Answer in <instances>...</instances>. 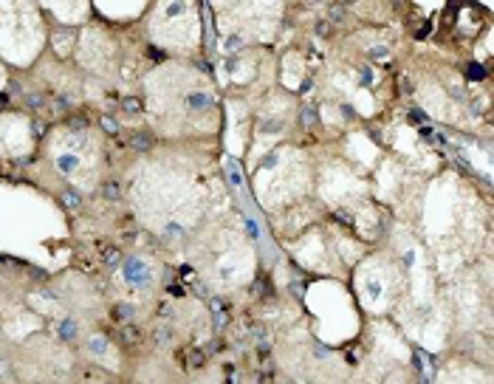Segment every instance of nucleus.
I'll list each match as a JSON object with an SVG mask.
<instances>
[{
  "label": "nucleus",
  "instance_id": "6ab92c4d",
  "mask_svg": "<svg viewBox=\"0 0 494 384\" xmlns=\"http://www.w3.org/2000/svg\"><path fill=\"white\" fill-rule=\"evenodd\" d=\"M280 384H294V382H280Z\"/></svg>",
  "mask_w": 494,
  "mask_h": 384
},
{
  "label": "nucleus",
  "instance_id": "0eeeda50",
  "mask_svg": "<svg viewBox=\"0 0 494 384\" xmlns=\"http://www.w3.org/2000/svg\"><path fill=\"white\" fill-rule=\"evenodd\" d=\"M139 339H141L139 328H133V325H124V328H121V342H124V345H136Z\"/></svg>",
  "mask_w": 494,
  "mask_h": 384
},
{
  "label": "nucleus",
  "instance_id": "423d86ee",
  "mask_svg": "<svg viewBox=\"0 0 494 384\" xmlns=\"http://www.w3.org/2000/svg\"><path fill=\"white\" fill-rule=\"evenodd\" d=\"M74 336H77V322H74V319H62L60 322V339L71 342Z\"/></svg>",
  "mask_w": 494,
  "mask_h": 384
},
{
  "label": "nucleus",
  "instance_id": "4468645a",
  "mask_svg": "<svg viewBox=\"0 0 494 384\" xmlns=\"http://www.w3.org/2000/svg\"><path fill=\"white\" fill-rule=\"evenodd\" d=\"M104 260L110 263V266H116V263H119V260H121V254H119V252H116V249H113V252H104Z\"/></svg>",
  "mask_w": 494,
  "mask_h": 384
},
{
  "label": "nucleus",
  "instance_id": "a211bd4d",
  "mask_svg": "<svg viewBox=\"0 0 494 384\" xmlns=\"http://www.w3.org/2000/svg\"><path fill=\"white\" fill-rule=\"evenodd\" d=\"M409 116H412V122H424V116H421V110H409Z\"/></svg>",
  "mask_w": 494,
  "mask_h": 384
},
{
  "label": "nucleus",
  "instance_id": "7ed1b4c3",
  "mask_svg": "<svg viewBox=\"0 0 494 384\" xmlns=\"http://www.w3.org/2000/svg\"><path fill=\"white\" fill-rule=\"evenodd\" d=\"M110 314H113V319H116V322H127V319L133 316V305H127V302H116Z\"/></svg>",
  "mask_w": 494,
  "mask_h": 384
},
{
  "label": "nucleus",
  "instance_id": "aec40b11",
  "mask_svg": "<svg viewBox=\"0 0 494 384\" xmlns=\"http://www.w3.org/2000/svg\"><path fill=\"white\" fill-rule=\"evenodd\" d=\"M104 384H113V382H104Z\"/></svg>",
  "mask_w": 494,
  "mask_h": 384
},
{
  "label": "nucleus",
  "instance_id": "20e7f679",
  "mask_svg": "<svg viewBox=\"0 0 494 384\" xmlns=\"http://www.w3.org/2000/svg\"><path fill=\"white\" fill-rule=\"evenodd\" d=\"M102 195H104V201H119V198H121L119 181H104L102 184Z\"/></svg>",
  "mask_w": 494,
  "mask_h": 384
},
{
  "label": "nucleus",
  "instance_id": "f3484780",
  "mask_svg": "<svg viewBox=\"0 0 494 384\" xmlns=\"http://www.w3.org/2000/svg\"><path fill=\"white\" fill-rule=\"evenodd\" d=\"M192 365H195V367L203 365V353H192Z\"/></svg>",
  "mask_w": 494,
  "mask_h": 384
},
{
  "label": "nucleus",
  "instance_id": "f8f14e48",
  "mask_svg": "<svg viewBox=\"0 0 494 384\" xmlns=\"http://www.w3.org/2000/svg\"><path fill=\"white\" fill-rule=\"evenodd\" d=\"M302 122H305V127H313V122H316V113H313L311 107H305V110H302Z\"/></svg>",
  "mask_w": 494,
  "mask_h": 384
},
{
  "label": "nucleus",
  "instance_id": "f257e3e1",
  "mask_svg": "<svg viewBox=\"0 0 494 384\" xmlns=\"http://www.w3.org/2000/svg\"><path fill=\"white\" fill-rule=\"evenodd\" d=\"M130 147L136 150V153H147V150H153V136H150V133H144V130L133 133V136H130Z\"/></svg>",
  "mask_w": 494,
  "mask_h": 384
},
{
  "label": "nucleus",
  "instance_id": "f03ea898",
  "mask_svg": "<svg viewBox=\"0 0 494 384\" xmlns=\"http://www.w3.org/2000/svg\"><path fill=\"white\" fill-rule=\"evenodd\" d=\"M121 110L127 116H139L141 113V99L139 96H124V99H121Z\"/></svg>",
  "mask_w": 494,
  "mask_h": 384
},
{
  "label": "nucleus",
  "instance_id": "2eb2a0df",
  "mask_svg": "<svg viewBox=\"0 0 494 384\" xmlns=\"http://www.w3.org/2000/svg\"><path fill=\"white\" fill-rule=\"evenodd\" d=\"M6 376H9V362H6V359L0 356V382H3Z\"/></svg>",
  "mask_w": 494,
  "mask_h": 384
},
{
  "label": "nucleus",
  "instance_id": "1a4fd4ad",
  "mask_svg": "<svg viewBox=\"0 0 494 384\" xmlns=\"http://www.w3.org/2000/svg\"><path fill=\"white\" fill-rule=\"evenodd\" d=\"M23 102H26L28 107H34V110L45 107V99H43V96H37V94H28V96H23Z\"/></svg>",
  "mask_w": 494,
  "mask_h": 384
},
{
  "label": "nucleus",
  "instance_id": "39448f33",
  "mask_svg": "<svg viewBox=\"0 0 494 384\" xmlns=\"http://www.w3.org/2000/svg\"><path fill=\"white\" fill-rule=\"evenodd\" d=\"M62 203H65L68 209H79V203H82V195H79L74 187H68V190L62 192Z\"/></svg>",
  "mask_w": 494,
  "mask_h": 384
},
{
  "label": "nucleus",
  "instance_id": "dca6fc26",
  "mask_svg": "<svg viewBox=\"0 0 494 384\" xmlns=\"http://www.w3.org/2000/svg\"><path fill=\"white\" fill-rule=\"evenodd\" d=\"M209 305H212V311H223V299L212 297V302H209Z\"/></svg>",
  "mask_w": 494,
  "mask_h": 384
},
{
  "label": "nucleus",
  "instance_id": "ddd939ff",
  "mask_svg": "<svg viewBox=\"0 0 494 384\" xmlns=\"http://www.w3.org/2000/svg\"><path fill=\"white\" fill-rule=\"evenodd\" d=\"M342 17H345V9H342V6H330V20H336V23H339ZM330 20H328V23H330Z\"/></svg>",
  "mask_w": 494,
  "mask_h": 384
},
{
  "label": "nucleus",
  "instance_id": "9b49d317",
  "mask_svg": "<svg viewBox=\"0 0 494 384\" xmlns=\"http://www.w3.org/2000/svg\"><path fill=\"white\" fill-rule=\"evenodd\" d=\"M313 31H316V34H319V37H328V34H330V26H328V20H319V23H316V26H313Z\"/></svg>",
  "mask_w": 494,
  "mask_h": 384
},
{
  "label": "nucleus",
  "instance_id": "9d476101",
  "mask_svg": "<svg viewBox=\"0 0 494 384\" xmlns=\"http://www.w3.org/2000/svg\"><path fill=\"white\" fill-rule=\"evenodd\" d=\"M170 336H173V331H170V328H156V342H158V345H167V342H170Z\"/></svg>",
  "mask_w": 494,
  "mask_h": 384
},
{
  "label": "nucleus",
  "instance_id": "6e6552de",
  "mask_svg": "<svg viewBox=\"0 0 494 384\" xmlns=\"http://www.w3.org/2000/svg\"><path fill=\"white\" fill-rule=\"evenodd\" d=\"M99 122H102V130L107 133V136H116V133H119V122H116L113 116H107V113H104L102 119H99Z\"/></svg>",
  "mask_w": 494,
  "mask_h": 384
}]
</instances>
